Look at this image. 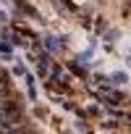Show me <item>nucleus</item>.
Returning a JSON list of instances; mask_svg holds the SVG:
<instances>
[{
  "label": "nucleus",
  "mask_w": 131,
  "mask_h": 134,
  "mask_svg": "<svg viewBox=\"0 0 131 134\" xmlns=\"http://www.w3.org/2000/svg\"><path fill=\"white\" fill-rule=\"evenodd\" d=\"M21 108L16 105V103H5V118H8V124H19L21 121Z\"/></svg>",
  "instance_id": "1"
},
{
  "label": "nucleus",
  "mask_w": 131,
  "mask_h": 134,
  "mask_svg": "<svg viewBox=\"0 0 131 134\" xmlns=\"http://www.w3.org/2000/svg\"><path fill=\"white\" fill-rule=\"evenodd\" d=\"M5 79H8V74H5V71H3V69H0V84H3V82H5Z\"/></svg>",
  "instance_id": "2"
}]
</instances>
